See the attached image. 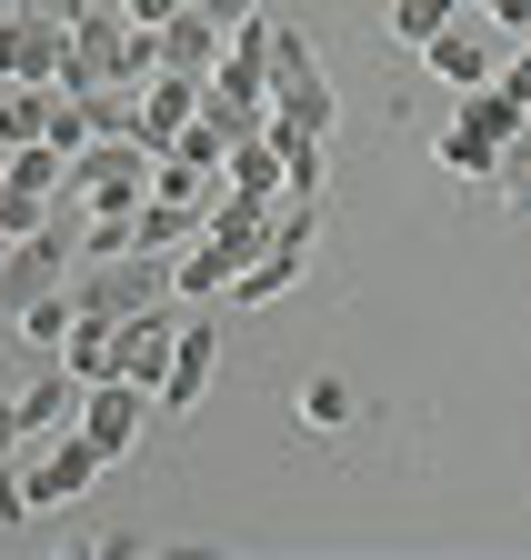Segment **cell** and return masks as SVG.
<instances>
[{
  "label": "cell",
  "mask_w": 531,
  "mask_h": 560,
  "mask_svg": "<svg viewBox=\"0 0 531 560\" xmlns=\"http://www.w3.org/2000/svg\"><path fill=\"white\" fill-rule=\"evenodd\" d=\"M151 161L161 151H141L130 130H111V140H91V151H71V200H91V210H141L151 200Z\"/></svg>",
  "instance_id": "6da1fadb"
},
{
  "label": "cell",
  "mask_w": 531,
  "mask_h": 560,
  "mask_svg": "<svg viewBox=\"0 0 531 560\" xmlns=\"http://www.w3.org/2000/svg\"><path fill=\"white\" fill-rule=\"evenodd\" d=\"M71 301H81V320H130V311H151V301H171V260L161 250H130V260H91L81 280H71Z\"/></svg>",
  "instance_id": "7a4b0ae2"
},
{
  "label": "cell",
  "mask_w": 531,
  "mask_h": 560,
  "mask_svg": "<svg viewBox=\"0 0 531 560\" xmlns=\"http://www.w3.org/2000/svg\"><path fill=\"white\" fill-rule=\"evenodd\" d=\"M101 470H111V460H101V441L71 420V431H50V441L21 460V490H31V511H71V501H81V490H91Z\"/></svg>",
  "instance_id": "3957f363"
},
{
  "label": "cell",
  "mask_w": 531,
  "mask_h": 560,
  "mask_svg": "<svg viewBox=\"0 0 531 560\" xmlns=\"http://www.w3.org/2000/svg\"><path fill=\"white\" fill-rule=\"evenodd\" d=\"M60 60H71V21L11 0L0 11V81H60Z\"/></svg>",
  "instance_id": "277c9868"
},
{
  "label": "cell",
  "mask_w": 531,
  "mask_h": 560,
  "mask_svg": "<svg viewBox=\"0 0 531 560\" xmlns=\"http://www.w3.org/2000/svg\"><path fill=\"white\" fill-rule=\"evenodd\" d=\"M141 420H151V390L141 381H91L81 390V431L101 441V460H130V451H141Z\"/></svg>",
  "instance_id": "5b68a950"
},
{
  "label": "cell",
  "mask_w": 531,
  "mask_h": 560,
  "mask_svg": "<svg viewBox=\"0 0 531 560\" xmlns=\"http://www.w3.org/2000/svg\"><path fill=\"white\" fill-rule=\"evenodd\" d=\"M111 350H120V381H141V390L161 400V381H171V350H181V320H171V301H151V311H130Z\"/></svg>",
  "instance_id": "8992f818"
},
{
  "label": "cell",
  "mask_w": 531,
  "mask_h": 560,
  "mask_svg": "<svg viewBox=\"0 0 531 560\" xmlns=\"http://www.w3.org/2000/svg\"><path fill=\"white\" fill-rule=\"evenodd\" d=\"M191 120H201V81H191V70H151V81H141V120H130V140H141V151H171Z\"/></svg>",
  "instance_id": "52a82bcc"
},
{
  "label": "cell",
  "mask_w": 531,
  "mask_h": 560,
  "mask_svg": "<svg viewBox=\"0 0 531 560\" xmlns=\"http://www.w3.org/2000/svg\"><path fill=\"white\" fill-rule=\"evenodd\" d=\"M221 50H231V31L201 11V0L161 21V70H191V81H211V70H221Z\"/></svg>",
  "instance_id": "ba28073f"
},
{
  "label": "cell",
  "mask_w": 531,
  "mask_h": 560,
  "mask_svg": "<svg viewBox=\"0 0 531 560\" xmlns=\"http://www.w3.org/2000/svg\"><path fill=\"white\" fill-rule=\"evenodd\" d=\"M342 120V91H331V70H301V81L272 91V130H301V140H331Z\"/></svg>",
  "instance_id": "9c48e42d"
},
{
  "label": "cell",
  "mask_w": 531,
  "mask_h": 560,
  "mask_svg": "<svg viewBox=\"0 0 531 560\" xmlns=\"http://www.w3.org/2000/svg\"><path fill=\"white\" fill-rule=\"evenodd\" d=\"M211 371H221V340H211V320H181V350H171V381H161V410H201Z\"/></svg>",
  "instance_id": "30bf717a"
},
{
  "label": "cell",
  "mask_w": 531,
  "mask_h": 560,
  "mask_svg": "<svg viewBox=\"0 0 531 560\" xmlns=\"http://www.w3.org/2000/svg\"><path fill=\"white\" fill-rule=\"evenodd\" d=\"M11 400H21V431L31 441H50V431H71V420H81V381L60 371V361H41V381H21Z\"/></svg>",
  "instance_id": "8fae6325"
},
{
  "label": "cell",
  "mask_w": 531,
  "mask_h": 560,
  "mask_svg": "<svg viewBox=\"0 0 531 560\" xmlns=\"http://www.w3.org/2000/svg\"><path fill=\"white\" fill-rule=\"evenodd\" d=\"M60 120V81H0V151H31Z\"/></svg>",
  "instance_id": "7c38bea8"
},
{
  "label": "cell",
  "mask_w": 531,
  "mask_h": 560,
  "mask_svg": "<svg viewBox=\"0 0 531 560\" xmlns=\"http://www.w3.org/2000/svg\"><path fill=\"white\" fill-rule=\"evenodd\" d=\"M422 70H431V81H451V101H461V91L501 81V50H492V40H461V31H441V40H422Z\"/></svg>",
  "instance_id": "4fadbf2b"
},
{
  "label": "cell",
  "mask_w": 531,
  "mask_h": 560,
  "mask_svg": "<svg viewBox=\"0 0 531 560\" xmlns=\"http://www.w3.org/2000/svg\"><path fill=\"white\" fill-rule=\"evenodd\" d=\"M221 180H231L241 200H291V171H281V140H272V130H251V140H231V161H221Z\"/></svg>",
  "instance_id": "5bb4252c"
},
{
  "label": "cell",
  "mask_w": 531,
  "mask_h": 560,
  "mask_svg": "<svg viewBox=\"0 0 531 560\" xmlns=\"http://www.w3.org/2000/svg\"><path fill=\"white\" fill-rule=\"evenodd\" d=\"M130 231H141V250H161V260H181L191 241H201V231H211V210H201V200H141V210H130Z\"/></svg>",
  "instance_id": "9a60e30c"
},
{
  "label": "cell",
  "mask_w": 531,
  "mask_h": 560,
  "mask_svg": "<svg viewBox=\"0 0 531 560\" xmlns=\"http://www.w3.org/2000/svg\"><path fill=\"white\" fill-rule=\"evenodd\" d=\"M431 161H441L451 180H492V190H501V140H492V130H472V120H451V130L431 140Z\"/></svg>",
  "instance_id": "2e32d148"
},
{
  "label": "cell",
  "mask_w": 531,
  "mask_h": 560,
  "mask_svg": "<svg viewBox=\"0 0 531 560\" xmlns=\"http://www.w3.org/2000/svg\"><path fill=\"white\" fill-rule=\"evenodd\" d=\"M111 340H120L111 320H71V340H60V350H50V361H60V371H71L81 390H91V381H120V350H111Z\"/></svg>",
  "instance_id": "e0dca14e"
},
{
  "label": "cell",
  "mask_w": 531,
  "mask_h": 560,
  "mask_svg": "<svg viewBox=\"0 0 531 560\" xmlns=\"http://www.w3.org/2000/svg\"><path fill=\"white\" fill-rule=\"evenodd\" d=\"M0 171H11L21 200H60V180H71V161H60L50 140H31V151H0Z\"/></svg>",
  "instance_id": "ac0fdd59"
},
{
  "label": "cell",
  "mask_w": 531,
  "mask_h": 560,
  "mask_svg": "<svg viewBox=\"0 0 531 560\" xmlns=\"http://www.w3.org/2000/svg\"><path fill=\"white\" fill-rule=\"evenodd\" d=\"M281 140V171H291V200H321L331 190V140H301V130H272Z\"/></svg>",
  "instance_id": "d6986e66"
},
{
  "label": "cell",
  "mask_w": 531,
  "mask_h": 560,
  "mask_svg": "<svg viewBox=\"0 0 531 560\" xmlns=\"http://www.w3.org/2000/svg\"><path fill=\"white\" fill-rule=\"evenodd\" d=\"M71 320H81V301H71V280H60L50 301L21 311V340H31V350H60V340H71Z\"/></svg>",
  "instance_id": "ffe728a7"
},
{
  "label": "cell",
  "mask_w": 531,
  "mask_h": 560,
  "mask_svg": "<svg viewBox=\"0 0 531 560\" xmlns=\"http://www.w3.org/2000/svg\"><path fill=\"white\" fill-rule=\"evenodd\" d=\"M451 11H461V0H391V40L422 50V40H441V31H451Z\"/></svg>",
  "instance_id": "44dd1931"
},
{
  "label": "cell",
  "mask_w": 531,
  "mask_h": 560,
  "mask_svg": "<svg viewBox=\"0 0 531 560\" xmlns=\"http://www.w3.org/2000/svg\"><path fill=\"white\" fill-rule=\"evenodd\" d=\"M301 420H311V431H351V381H311L301 390Z\"/></svg>",
  "instance_id": "7402d4cb"
},
{
  "label": "cell",
  "mask_w": 531,
  "mask_h": 560,
  "mask_svg": "<svg viewBox=\"0 0 531 560\" xmlns=\"http://www.w3.org/2000/svg\"><path fill=\"white\" fill-rule=\"evenodd\" d=\"M482 11H492L501 40H531V0H482Z\"/></svg>",
  "instance_id": "603a6c76"
},
{
  "label": "cell",
  "mask_w": 531,
  "mask_h": 560,
  "mask_svg": "<svg viewBox=\"0 0 531 560\" xmlns=\"http://www.w3.org/2000/svg\"><path fill=\"white\" fill-rule=\"evenodd\" d=\"M120 11H130V21H141V31H161L171 11H191V0H120Z\"/></svg>",
  "instance_id": "cb8c5ba5"
},
{
  "label": "cell",
  "mask_w": 531,
  "mask_h": 560,
  "mask_svg": "<svg viewBox=\"0 0 531 560\" xmlns=\"http://www.w3.org/2000/svg\"><path fill=\"white\" fill-rule=\"evenodd\" d=\"M201 11H211V21H221V31H241V21H251V11H261V0H201Z\"/></svg>",
  "instance_id": "d4e9b609"
},
{
  "label": "cell",
  "mask_w": 531,
  "mask_h": 560,
  "mask_svg": "<svg viewBox=\"0 0 531 560\" xmlns=\"http://www.w3.org/2000/svg\"><path fill=\"white\" fill-rule=\"evenodd\" d=\"M0 340H11V320H0Z\"/></svg>",
  "instance_id": "484cf974"
}]
</instances>
